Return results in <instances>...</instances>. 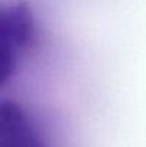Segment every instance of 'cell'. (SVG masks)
I'll list each match as a JSON object with an SVG mask.
<instances>
[{
	"label": "cell",
	"instance_id": "cell-2",
	"mask_svg": "<svg viewBox=\"0 0 146 147\" xmlns=\"http://www.w3.org/2000/svg\"><path fill=\"white\" fill-rule=\"evenodd\" d=\"M0 147H43L27 113L14 101H0Z\"/></svg>",
	"mask_w": 146,
	"mask_h": 147
},
{
	"label": "cell",
	"instance_id": "cell-1",
	"mask_svg": "<svg viewBox=\"0 0 146 147\" xmlns=\"http://www.w3.org/2000/svg\"><path fill=\"white\" fill-rule=\"evenodd\" d=\"M33 33V19L22 3L0 4V86L14 71L16 53Z\"/></svg>",
	"mask_w": 146,
	"mask_h": 147
}]
</instances>
